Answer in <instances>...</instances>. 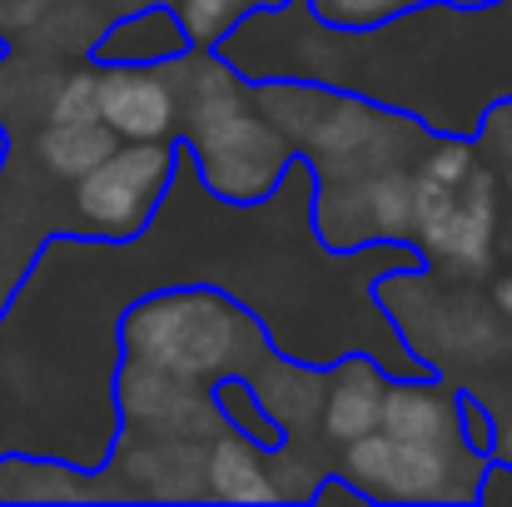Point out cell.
<instances>
[{"label": "cell", "mask_w": 512, "mask_h": 507, "mask_svg": "<svg viewBox=\"0 0 512 507\" xmlns=\"http://www.w3.org/2000/svg\"><path fill=\"white\" fill-rule=\"evenodd\" d=\"M115 130L105 120H75V125H60V120H45L35 130V165L45 169L55 184H75L85 169H95L110 150H115Z\"/></svg>", "instance_id": "4fadbf2b"}, {"label": "cell", "mask_w": 512, "mask_h": 507, "mask_svg": "<svg viewBox=\"0 0 512 507\" xmlns=\"http://www.w3.org/2000/svg\"><path fill=\"white\" fill-rule=\"evenodd\" d=\"M488 463L493 458L468 443H413L373 428L339 448L334 473L368 503H478Z\"/></svg>", "instance_id": "5b68a950"}, {"label": "cell", "mask_w": 512, "mask_h": 507, "mask_svg": "<svg viewBox=\"0 0 512 507\" xmlns=\"http://www.w3.org/2000/svg\"><path fill=\"white\" fill-rule=\"evenodd\" d=\"M189 50V35H184V20L174 10V0L165 5H145V10H130L120 15L90 50L95 65H170Z\"/></svg>", "instance_id": "8fae6325"}, {"label": "cell", "mask_w": 512, "mask_h": 507, "mask_svg": "<svg viewBox=\"0 0 512 507\" xmlns=\"http://www.w3.org/2000/svg\"><path fill=\"white\" fill-rule=\"evenodd\" d=\"M458 418H463V438H468V448H478V453H488V458H493V443H498V418H493V408L483 403V393L458 388Z\"/></svg>", "instance_id": "e0dca14e"}, {"label": "cell", "mask_w": 512, "mask_h": 507, "mask_svg": "<svg viewBox=\"0 0 512 507\" xmlns=\"http://www.w3.org/2000/svg\"><path fill=\"white\" fill-rule=\"evenodd\" d=\"M378 428L413 443H468L458 418V388L443 373H388Z\"/></svg>", "instance_id": "30bf717a"}, {"label": "cell", "mask_w": 512, "mask_h": 507, "mask_svg": "<svg viewBox=\"0 0 512 507\" xmlns=\"http://www.w3.org/2000/svg\"><path fill=\"white\" fill-rule=\"evenodd\" d=\"M453 5H493V0H453Z\"/></svg>", "instance_id": "ffe728a7"}, {"label": "cell", "mask_w": 512, "mask_h": 507, "mask_svg": "<svg viewBox=\"0 0 512 507\" xmlns=\"http://www.w3.org/2000/svg\"><path fill=\"white\" fill-rule=\"evenodd\" d=\"M179 165V140H120L95 169L70 184L65 234L130 244L150 229Z\"/></svg>", "instance_id": "8992f818"}, {"label": "cell", "mask_w": 512, "mask_h": 507, "mask_svg": "<svg viewBox=\"0 0 512 507\" xmlns=\"http://www.w3.org/2000/svg\"><path fill=\"white\" fill-rule=\"evenodd\" d=\"M423 0H309V10L329 25H343V30H363V25H378L398 10H413Z\"/></svg>", "instance_id": "2e32d148"}, {"label": "cell", "mask_w": 512, "mask_h": 507, "mask_svg": "<svg viewBox=\"0 0 512 507\" xmlns=\"http://www.w3.org/2000/svg\"><path fill=\"white\" fill-rule=\"evenodd\" d=\"M100 120L115 140H174L179 90L165 65H100Z\"/></svg>", "instance_id": "52a82bcc"}, {"label": "cell", "mask_w": 512, "mask_h": 507, "mask_svg": "<svg viewBox=\"0 0 512 507\" xmlns=\"http://www.w3.org/2000/svg\"><path fill=\"white\" fill-rule=\"evenodd\" d=\"M105 498L135 503L110 463L80 468L60 453H0V503H105Z\"/></svg>", "instance_id": "ba28073f"}, {"label": "cell", "mask_w": 512, "mask_h": 507, "mask_svg": "<svg viewBox=\"0 0 512 507\" xmlns=\"http://www.w3.org/2000/svg\"><path fill=\"white\" fill-rule=\"evenodd\" d=\"M45 120L75 125V120H100V65L65 70L45 100Z\"/></svg>", "instance_id": "9a60e30c"}, {"label": "cell", "mask_w": 512, "mask_h": 507, "mask_svg": "<svg viewBox=\"0 0 512 507\" xmlns=\"http://www.w3.org/2000/svg\"><path fill=\"white\" fill-rule=\"evenodd\" d=\"M209 398H214V408H219V418L234 428V433H244L249 443H259V448H269V453H279L284 448V423H279V413L264 403V393L244 378V373H219L214 383H209Z\"/></svg>", "instance_id": "5bb4252c"}, {"label": "cell", "mask_w": 512, "mask_h": 507, "mask_svg": "<svg viewBox=\"0 0 512 507\" xmlns=\"http://www.w3.org/2000/svg\"><path fill=\"white\" fill-rule=\"evenodd\" d=\"M493 309L512 324V274H498V279H493Z\"/></svg>", "instance_id": "ac0fdd59"}, {"label": "cell", "mask_w": 512, "mask_h": 507, "mask_svg": "<svg viewBox=\"0 0 512 507\" xmlns=\"http://www.w3.org/2000/svg\"><path fill=\"white\" fill-rule=\"evenodd\" d=\"M120 358L165 373L174 383L209 388L219 373H244L259 393L274 378V393H284V433L294 438L304 423H314L324 398V368L294 363L279 353L269 324L219 284H160L140 294L120 324Z\"/></svg>", "instance_id": "7a4b0ae2"}, {"label": "cell", "mask_w": 512, "mask_h": 507, "mask_svg": "<svg viewBox=\"0 0 512 507\" xmlns=\"http://www.w3.org/2000/svg\"><path fill=\"white\" fill-rule=\"evenodd\" d=\"M165 70L179 90V125H184L179 145L189 150L204 189L219 204H264L284 184L299 150L249 95L254 85L219 50H194V45Z\"/></svg>", "instance_id": "3957f363"}, {"label": "cell", "mask_w": 512, "mask_h": 507, "mask_svg": "<svg viewBox=\"0 0 512 507\" xmlns=\"http://www.w3.org/2000/svg\"><path fill=\"white\" fill-rule=\"evenodd\" d=\"M498 179L478 160V140L433 135L413 165V249L448 274H488L498 259Z\"/></svg>", "instance_id": "277c9868"}, {"label": "cell", "mask_w": 512, "mask_h": 507, "mask_svg": "<svg viewBox=\"0 0 512 507\" xmlns=\"http://www.w3.org/2000/svg\"><path fill=\"white\" fill-rule=\"evenodd\" d=\"M383 388L388 368L368 353H343L324 368V398H319V438L329 448H348L353 438L378 428L383 413Z\"/></svg>", "instance_id": "9c48e42d"}, {"label": "cell", "mask_w": 512, "mask_h": 507, "mask_svg": "<svg viewBox=\"0 0 512 507\" xmlns=\"http://www.w3.org/2000/svg\"><path fill=\"white\" fill-rule=\"evenodd\" d=\"M0 55H5V40H0ZM5 155H10V145H5V130H0V165H5Z\"/></svg>", "instance_id": "d6986e66"}, {"label": "cell", "mask_w": 512, "mask_h": 507, "mask_svg": "<svg viewBox=\"0 0 512 507\" xmlns=\"http://www.w3.org/2000/svg\"><path fill=\"white\" fill-rule=\"evenodd\" d=\"M204 498L214 503H274V473H269V448L249 443L234 428H219L204 443Z\"/></svg>", "instance_id": "7c38bea8"}, {"label": "cell", "mask_w": 512, "mask_h": 507, "mask_svg": "<svg viewBox=\"0 0 512 507\" xmlns=\"http://www.w3.org/2000/svg\"><path fill=\"white\" fill-rule=\"evenodd\" d=\"M219 55L249 85L309 80L408 115L433 135L478 140L512 100V0H423L363 30L319 20L309 0H279L244 15Z\"/></svg>", "instance_id": "6da1fadb"}]
</instances>
